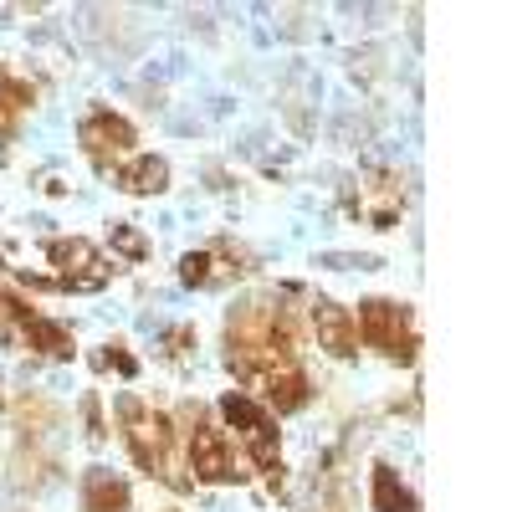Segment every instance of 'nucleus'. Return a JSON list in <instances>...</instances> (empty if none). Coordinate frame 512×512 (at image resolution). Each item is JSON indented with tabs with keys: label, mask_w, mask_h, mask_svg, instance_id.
<instances>
[{
	"label": "nucleus",
	"mask_w": 512,
	"mask_h": 512,
	"mask_svg": "<svg viewBox=\"0 0 512 512\" xmlns=\"http://www.w3.org/2000/svg\"><path fill=\"white\" fill-rule=\"evenodd\" d=\"M226 364L256 384L272 369L297 364V323L277 297H246L226 318Z\"/></svg>",
	"instance_id": "nucleus-1"
},
{
	"label": "nucleus",
	"mask_w": 512,
	"mask_h": 512,
	"mask_svg": "<svg viewBox=\"0 0 512 512\" xmlns=\"http://www.w3.org/2000/svg\"><path fill=\"white\" fill-rule=\"evenodd\" d=\"M118 420H123L128 456H134L154 482L185 492V487H190V477H180V456H175L180 431H175V420H169L164 410H154V405H144V400H134V395H128V400L118 405Z\"/></svg>",
	"instance_id": "nucleus-2"
},
{
	"label": "nucleus",
	"mask_w": 512,
	"mask_h": 512,
	"mask_svg": "<svg viewBox=\"0 0 512 512\" xmlns=\"http://www.w3.org/2000/svg\"><path fill=\"white\" fill-rule=\"evenodd\" d=\"M180 425H185L180 436H185V461H190L195 482H210V487L246 482L241 461H236V441H231L226 431H216L200 405H185V410H180Z\"/></svg>",
	"instance_id": "nucleus-3"
},
{
	"label": "nucleus",
	"mask_w": 512,
	"mask_h": 512,
	"mask_svg": "<svg viewBox=\"0 0 512 512\" xmlns=\"http://www.w3.org/2000/svg\"><path fill=\"white\" fill-rule=\"evenodd\" d=\"M354 328H359L364 344H369L374 354H384L390 364H415V354H420L410 308H405V303H390V297H369V303H359Z\"/></svg>",
	"instance_id": "nucleus-4"
},
{
	"label": "nucleus",
	"mask_w": 512,
	"mask_h": 512,
	"mask_svg": "<svg viewBox=\"0 0 512 512\" xmlns=\"http://www.w3.org/2000/svg\"><path fill=\"white\" fill-rule=\"evenodd\" d=\"M221 415H226L231 431L241 436L251 466H256V472H267L272 477V492H277L282 487V436H277V420L256 405L251 395H226L221 400Z\"/></svg>",
	"instance_id": "nucleus-5"
},
{
	"label": "nucleus",
	"mask_w": 512,
	"mask_h": 512,
	"mask_svg": "<svg viewBox=\"0 0 512 512\" xmlns=\"http://www.w3.org/2000/svg\"><path fill=\"white\" fill-rule=\"evenodd\" d=\"M47 256L57 267V287H72V292H98L113 277V262H103L93 241H82V236H57L47 246Z\"/></svg>",
	"instance_id": "nucleus-6"
},
{
	"label": "nucleus",
	"mask_w": 512,
	"mask_h": 512,
	"mask_svg": "<svg viewBox=\"0 0 512 512\" xmlns=\"http://www.w3.org/2000/svg\"><path fill=\"white\" fill-rule=\"evenodd\" d=\"M77 144H82V154H88L93 164L113 169L118 159H128V154H134L139 134H134V123H128V118H118L113 108H98V113H88V118L77 123Z\"/></svg>",
	"instance_id": "nucleus-7"
},
{
	"label": "nucleus",
	"mask_w": 512,
	"mask_h": 512,
	"mask_svg": "<svg viewBox=\"0 0 512 512\" xmlns=\"http://www.w3.org/2000/svg\"><path fill=\"white\" fill-rule=\"evenodd\" d=\"M313 328H318V344L333 354V359H354L359 354V328H354V313L318 297L313 303Z\"/></svg>",
	"instance_id": "nucleus-8"
},
{
	"label": "nucleus",
	"mask_w": 512,
	"mask_h": 512,
	"mask_svg": "<svg viewBox=\"0 0 512 512\" xmlns=\"http://www.w3.org/2000/svg\"><path fill=\"white\" fill-rule=\"evenodd\" d=\"M364 216L384 231V226H395L400 221V210H405V180L395 175V169H379V175L364 185Z\"/></svg>",
	"instance_id": "nucleus-9"
},
{
	"label": "nucleus",
	"mask_w": 512,
	"mask_h": 512,
	"mask_svg": "<svg viewBox=\"0 0 512 512\" xmlns=\"http://www.w3.org/2000/svg\"><path fill=\"white\" fill-rule=\"evenodd\" d=\"M256 390L267 395V405L277 410V415H292V410H303L308 405V374H303V364H287V369H272V374H262L256 379Z\"/></svg>",
	"instance_id": "nucleus-10"
},
{
	"label": "nucleus",
	"mask_w": 512,
	"mask_h": 512,
	"mask_svg": "<svg viewBox=\"0 0 512 512\" xmlns=\"http://www.w3.org/2000/svg\"><path fill=\"white\" fill-rule=\"evenodd\" d=\"M128 507H134V492H128L123 477L103 472V466L82 477V512H128Z\"/></svg>",
	"instance_id": "nucleus-11"
},
{
	"label": "nucleus",
	"mask_w": 512,
	"mask_h": 512,
	"mask_svg": "<svg viewBox=\"0 0 512 512\" xmlns=\"http://www.w3.org/2000/svg\"><path fill=\"white\" fill-rule=\"evenodd\" d=\"M31 108H36V88L26 77L0 67V139H16V128H21V118Z\"/></svg>",
	"instance_id": "nucleus-12"
},
{
	"label": "nucleus",
	"mask_w": 512,
	"mask_h": 512,
	"mask_svg": "<svg viewBox=\"0 0 512 512\" xmlns=\"http://www.w3.org/2000/svg\"><path fill=\"white\" fill-rule=\"evenodd\" d=\"M369 502L374 512H420V497L400 482L395 466H374L369 472Z\"/></svg>",
	"instance_id": "nucleus-13"
},
{
	"label": "nucleus",
	"mask_w": 512,
	"mask_h": 512,
	"mask_svg": "<svg viewBox=\"0 0 512 512\" xmlns=\"http://www.w3.org/2000/svg\"><path fill=\"white\" fill-rule=\"evenodd\" d=\"M118 185L128 195H159L169 185V164L159 154H134L128 164H118Z\"/></svg>",
	"instance_id": "nucleus-14"
},
{
	"label": "nucleus",
	"mask_w": 512,
	"mask_h": 512,
	"mask_svg": "<svg viewBox=\"0 0 512 512\" xmlns=\"http://www.w3.org/2000/svg\"><path fill=\"white\" fill-rule=\"evenodd\" d=\"M16 344H26V349H36V354H47V359H62V354H72V328H62V323H52V318H31V323H21L16 328Z\"/></svg>",
	"instance_id": "nucleus-15"
},
{
	"label": "nucleus",
	"mask_w": 512,
	"mask_h": 512,
	"mask_svg": "<svg viewBox=\"0 0 512 512\" xmlns=\"http://www.w3.org/2000/svg\"><path fill=\"white\" fill-rule=\"evenodd\" d=\"M226 277H236V272L221 267V246L190 251L185 262H180V282H185V287H216V282H226Z\"/></svg>",
	"instance_id": "nucleus-16"
},
{
	"label": "nucleus",
	"mask_w": 512,
	"mask_h": 512,
	"mask_svg": "<svg viewBox=\"0 0 512 512\" xmlns=\"http://www.w3.org/2000/svg\"><path fill=\"white\" fill-rule=\"evenodd\" d=\"M16 415H21V431H26V436H47V425H57V410H52L47 400H36V395H26V400L16 405Z\"/></svg>",
	"instance_id": "nucleus-17"
},
{
	"label": "nucleus",
	"mask_w": 512,
	"mask_h": 512,
	"mask_svg": "<svg viewBox=\"0 0 512 512\" xmlns=\"http://www.w3.org/2000/svg\"><path fill=\"white\" fill-rule=\"evenodd\" d=\"M93 364H98L103 374H123V379H134V374H139V364H134V354H128L123 344H108L103 354H93Z\"/></svg>",
	"instance_id": "nucleus-18"
},
{
	"label": "nucleus",
	"mask_w": 512,
	"mask_h": 512,
	"mask_svg": "<svg viewBox=\"0 0 512 512\" xmlns=\"http://www.w3.org/2000/svg\"><path fill=\"white\" fill-rule=\"evenodd\" d=\"M190 344H195V328H185V323L164 333V349H169V359H175V364L190 359Z\"/></svg>",
	"instance_id": "nucleus-19"
},
{
	"label": "nucleus",
	"mask_w": 512,
	"mask_h": 512,
	"mask_svg": "<svg viewBox=\"0 0 512 512\" xmlns=\"http://www.w3.org/2000/svg\"><path fill=\"white\" fill-rule=\"evenodd\" d=\"M36 313L21 303V297H6V292H0V328H21V323H31Z\"/></svg>",
	"instance_id": "nucleus-20"
},
{
	"label": "nucleus",
	"mask_w": 512,
	"mask_h": 512,
	"mask_svg": "<svg viewBox=\"0 0 512 512\" xmlns=\"http://www.w3.org/2000/svg\"><path fill=\"white\" fill-rule=\"evenodd\" d=\"M82 420H88V441H108V425H103V405H98V395L82 400Z\"/></svg>",
	"instance_id": "nucleus-21"
},
{
	"label": "nucleus",
	"mask_w": 512,
	"mask_h": 512,
	"mask_svg": "<svg viewBox=\"0 0 512 512\" xmlns=\"http://www.w3.org/2000/svg\"><path fill=\"white\" fill-rule=\"evenodd\" d=\"M113 246H118L123 256H144V236H139L134 226H113Z\"/></svg>",
	"instance_id": "nucleus-22"
}]
</instances>
